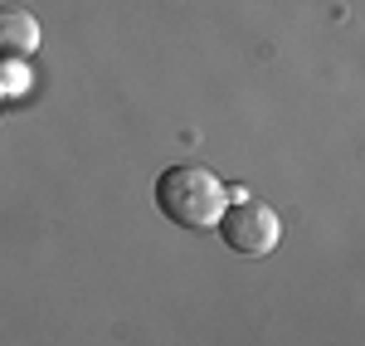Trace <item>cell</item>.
Segmentation results:
<instances>
[{"label": "cell", "mask_w": 365, "mask_h": 346, "mask_svg": "<svg viewBox=\"0 0 365 346\" xmlns=\"http://www.w3.org/2000/svg\"><path fill=\"white\" fill-rule=\"evenodd\" d=\"M225 205V180L210 166H166L156 175V210L180 230H215Z\"/></svg>", "instance_id": "1"}, {"label": "cell", "mask_w": 365, "mask_h": 346, "mask_svg": "<svg viewBox=\"0 0 365 346\" xmlns=\"http://www.w3.org/2000/svg\"><path fill=\"white\" fill-rule=\"evenodd\" d=\"M215 230H220V239H225L234 254H244V259H268V254L278 249V239H282V220L273 215V205L253 200V195H239L234 205L220 210Z\"/></svg>", "instance_id": "2"}, {"label": "cell", "mask_w": 365, "mask_h": 346, "mask_svg": "<svg viewBox=\"0 0 365 346\" xmlns=\"http://www.w3.org/2000/svg\"><path fill=\"white\" fill-rule=\"evenodd\" d=\"M39 49V20L20 5H0V63L29 58Z\"/></svg>", "instance_id": "3"}]
</instances>
